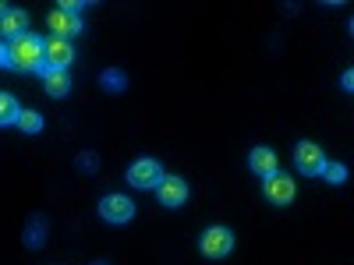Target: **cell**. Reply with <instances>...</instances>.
Returning <instances> with one entry per match:
<instances>
[{
	"instance_id": "1",
	"label": "cell",
	"mask_w": 354,
	"mask_h": 265,
	"mask_svg": "<svg viewBox=\"0 0 354 265\" xmlns=\"http://www.w3.org/2000/svg\"><path fill=\"white\" fill-rule=\"evenodd\" d=\"M8 68L11 71H39L43 68V43L32 32H21L8 46Z\"/></svg>"
},
{
	"instance_id": "2",
	"label": "cell",
	"mask_w": 354,
	"mask_h": 265,
	"mask_svg": "<svg viewBox=\"0 0 354 265\" xmlns=\"http://www.w3.org/2000/svg\"><path fill=\"white\" fill-rule=\"evenodd\" d=\"M75 61L71 39H46L43 43V68L46 71H68Z\"/></svg>"
},
{
	"instance_id": "3",
	"label": "cell",
	"mask_w": 354,
	"mask_h": 265,
	"mask_svg": "<svg viewBox=\"0 0 354 265\" xmlns=\"http://www.w3.org/2000/svg\"><path fill=\"white\" fill-rule=\"evenodd\" d=\"M234 248V233L227 226H209L202 233V255L205 258H227Z\"/></svg>"
},
{
	"instance_id": "4",
	"label": "cell",
	"mask_w": 354,
	"mask_h": 265,
	"mask_svg": "<svg viewBox=\"0 0 354 265\" xmlns=\"http://www.w3.org/2000/svg\"><path fill=\"white\" fill-rule=\"evenodd\" d=\"M100 216L110 219V223H128V219L135 216V202L124 198V195H106V198L100 202Z\"/></svg>"
},
{
	"instance_id": "5",
	"label": "cell",
	"mask_w": 354,
	"mask_h": 265,
	"mask_svg": "<svg viewBox=\"0 0 354 265\" xmlns=\"http://www.w3.org/2000/svg\"><path fill=\"white\" fill-rule=\"evenodd\" d=\"M128 181H131L135 188H156V184L163 181V166H160L156 159H138V163L128 170Z\"/></svg>"
},
{
	"instance_id": "6",
	"label": "cell",
	"mask_w": 354,
	"mask_h": 265,
	"mask_svg": "<svg viewBox=\"0 0 354 265\" xmlns=\"http://www.w3.org/2000/svg\"><path fill=\"white\" fill-rule=\"evenodd\" d=\"M46 25H50L53 39H68V36H78V32H82V18H78V14H68V11H61V8L50 11Z\"/></svg>"
},
{
	"instance_id": "7",
	"label": "cell",
	"mask_w": 354,
	"mask_h": 265,
	"mask_svg": "<svg viewBox=\"0 0 354 265\" xmlns=\"http://www.w3.org/2000/svg\"><path fill=\"white\" fill-rule=\"evenodd\" d=\"M266 198H270L273 205L294 202V181L287 173H270V177H266Z\"/></svg>"
},
{
	"instance_id": "8",
	"label": "cell",
	"mask_w": 354,
	"mask_h": 265,
	"mask_svg": "<svg viewBox=\"0 0 354 265\" xmlns=\"http://www.w3.org/2000/svg\"><path fill=\"white\" fill-rule=\"evenodd\" d=\"M156 188H160V202L167 209H177V205H185V198H188V184L181 177H163Z\"/></svg>"
},
{
	"instance_id": "9",
	"label": "cell",
	"mask_w": 354,
	"mask_h": 265,
	"mask_svg": "<svg viewBox=\"0 0 354 265\" xmlns=\"http://www.w3.org/2000/svg\"><path fill=\"white\" fill-rule=\"evenodd\" d=\"M294 159H298V170H301V173H319L322 163H326L322 149H319V145H312V141H298V149H294Z\"/></svg>"
},
{
	"instance_id": "10",
	"label": "cell",
	"mask_w": 354,
	"mask_h": 265,
	"mask_svg": "<svg viewBox=\"0 0 354 265\" xmlns=\"http://www.w3.org/2000/svg\"><path fill=\"white\" fill-rule=\"evenodd\" d=\"M39 75H43V85H46L50 96H68V92H71L68 71H46V68H39Z\"/></svg>"
},
{
	"instance_id": "11",
	"label": "cell",
	"mask_w": 354,
	"mask_h": 265,
	"mask_svg": "<svg viewBox=\"0 0 354 265\" xmlns=\"http://www.w3.org/2000/svg\"><path fill=\"white\" fill-rule=\"evenodd\" d=\"M248 166H252L255 173H262V177H270V173H277V153H273V149H255V153L248 156Z\"/></svg>"
},
{
	"instance_id": "12",
	"label": "cell",
	"mask_w": 354,
	"mask_h": 265,
	"mask_svg": "<svg viewBox=\"0 0 354 265\" xmlns=\"http://www.w3.org/2000/svg\"><path fill=\"white\" fill-rule=\"evenodd\" d=\"M25 25H28V18H25V11H4V18H0V32L4 36H11V39H18L21 32H25Z\"/></svg>"
},
{
	"instance_id": "13",
	"label": "cell",
	"mask_w": 354,
	"mask_h": 265,
	"mask_svg": "<svg viewBox=\"0 0 354 265\" xmlns=\"http://www.w3.org/2000/svg\"><path fill=\"white\" fill-rule=\"evenodd\" d=\"M25 135H36L39 128H43V117L36 113V110H18V121H15Z\"/></svg>"
},
{
	"instance_id": "14",
	"label": "cell",
	"mask_w": 354,
	"mask_h": 265,
	"mask_svg": "<svg viewBox=\"0 0 354 265\" xmlns=\"http://www.w3.org/2000/svg\"><path fill=\"white\" fill-rule=\"evenodd\" d=\"M15 121H18V103H15V96L0 92V124H15Z\"/></svg>"
},
{
	"instance_id": "15",
	"label": "cell",
	"mask_w": 354,
	"mask_h": 265,
	"mask_svg": "<svg viewBox=\"0 0 354 265\" xmlns=\"http://www.w3.org/2000/svg\"><path fill=\"white\" fill-rule=\"evenodd\" d=\"M319 177H326L330 184H344L347 181V170L340 166V163H322V170H319Z\"/></svg>"
},
{
	"instance_id": "16",
	"label": "cell",
	"mask_w": 354,
	"mask_h": 265,
	"mask_svg": "<svg viewBox=\"0 0 354 265\" xmlns=\"http://www.w3.org/2000/svg\"><path fill=\"white\" fill-rule=\"evenodd\" d=\"M103 85L110 88V92H121V88H124V78L117 75V71H106V75H103Z\"/></svg>"
},
{
	"instance_id": "17",
	"label": "cell",
	"mask_w": 354,
	"mask_h": 265,
	"mask_svg": "<svg viewBox=\"0 0 354 265\" xmlns=\"http://www.w3.org/2000/svg\"><path fill=\"white\" fill-rule=\"evenodd\" d=\"M4 64H8V46L0 43V68H4Z\"/></svg>"
},
{
	"instance_id": "18",
	"label": "cell",
	"mask_w": 354,
	"mask_h": 265,
	"mask_svg": "<svg viewBox=\"0 0 354 265\" xmlns=\"http://www.w3.org/2000/svg\"><path fill=\"white\" fill-rule=\"evenodd\" d=\"M4 11H8V4H4V0H0V18H4Z\"/></svg>"
}]
</instances>
